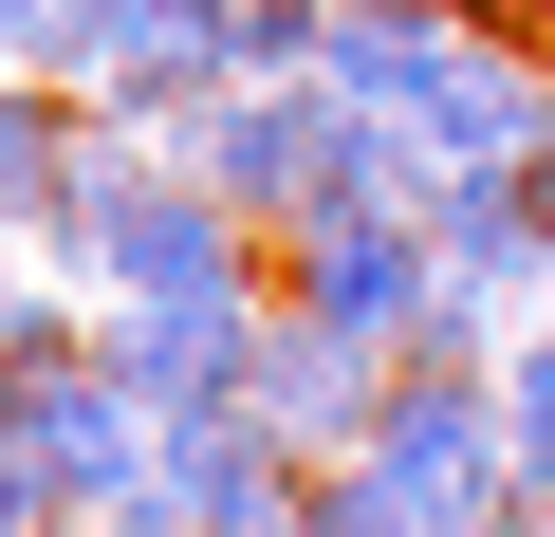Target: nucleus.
<instances>
[{
	"instance_id": "7ed1b4c3",
	"label": "nucleus",
	"mask_w": 555,
	"mask_h": 537,
	"mask_svg": "<svg viewBox=\"0 0 555 537\" xmlns=\"http://www.w3.org/2000/svg\"><path fill=\"white\" fill-rule=\"evenodd\" d=\"M185 167H204L259 241H297V222H315V167H334V93H315V75H222V93L185 112Z\"/></svg>"
},
{
	"instance_id": "6e6552de",
	"label": "nucleus",
	"mask_w": 555,
	"mask_h": 537,
	"mask_svg": "<svg viewBox=\"0 0 555 537\" xmlns=\"http://www.w3.org/2000/svg\"><path fill=\"white\" fill-rule=\"evenodd\" d=\"M297 537H426V519H408V482L371 445H334V463H297Z\"/></svg>"
},
{
	"instance_id": "423d86ee",
	"label": "nucleus",
	"mask_w": 555,
	"mask_h": 537,
	"mask_svg": "<svg viewBox=\"0 0 555 537\" xmlns=\"http://www.w3.org/2000/svg\"><path fill=\"white\" fill-rule=\"evenodd\" d=\"M444 56H463V0H315V93L334 112H426L444 93Z\"/></svg>"
},
{
	"instance_id": "f8f14e48",
	"label": "nucleus",
	"mask_w": 555,
	"mask_h": 537,
	"mask_svg": "<svg viewBox=\"0 0 555 537\" xmlns=\"http://www.w3.org/2000/svg\"><path fill=\"white\" fill-rule=\"evenodd\" d=\"M463 20H500V38H537V20H555V0H463Z\"/></svg>"
},
{
	"instance_id": "20e7f679",
	"label": "nucleus",
	"mask_w": 555,
	"mask_h": 537,
	"mask_svg": "<svg viewBox=\"0 0 555 537\" xmlns=\"http://www.w3.org/2000/svg\"><path fill=\"white\" fill-rule=\"evenodd\" d=\"M426 279H444V241H426V222H371V204H334V222L278 241V297H315V316H334V334H371V353H408V334H426Z\"/></svg>"
},
{
	"instance_id": "9d476101",
	"label": "nucleus",
	"mask_w": 555,
	"mask_h": 537,
	"mask_svg": "<svg viewBox=\"0 0 555 537\" xmlns=\"http://www.w3.org/2000/svg\"><path fill=\"white\" fill-rule=\"evenodd\" d=\"M112 0H0V75H93Z\"/></svg>"
},
{
	"instance_id": "f257e3e1",
	"label": "nucleus",
	"mask_w": 555,
	"mask_h": 537,
	"mask_svg": "<svg viewBox=\"0 0 555 537\" xmlns=\"http://www.w3.org/2000/svg\"><path fill=\"white\" fill-rule=\"evenodd\" d=\"M371 463L408 482V519L426 537H481V519H518V426H500V371H389L371 389Z\"/></svg>"
},
{
	"instance_id": "0eeeda50",
	"label": "nucleus",
	"mask_w": 555,
	"mask_h": 537,
	"mask_svg": "<svg viewBox=\"0 0 555 537\" xmlns=\"http://www.w3.org/2000/svg\"><path fill=\"white\" fill-rule=\"evenodd\" d=\"M93 353H112L149 408H241V389H259V297H241V316H167V297H112V316H93Z\"/></svg>"
},
{
	"instance_id": "39448f33",
	"label": "nucleus",
	"mask_w": 555,
	"mask_h": 537,
	"mask_svg": "<svg viewBox=\"0 0 555 537\" xmlns=\"http://www.w3.org/2000/svg\"><path fill=\"white\" fill-rule=\"evenodd\" d=\"M389 371H408V353L334 334L315 297H259V389H241V408L297 445V463H334V445H371V389H389Z\"/></svg>"
},
{
	"instance_id": "1a4fd4ad",
	"label": "nucleus",
	"mask_w": 555,
	"mask_h": 537,
	"mask_svg": "<svg viewBox=\"0 0 555 537\" xmlns=\"http://www.w3.org/2000/svg\"><path fill=\"white\" fill-rule=\"evenodd\" d=\"M500 426H518V482H555V316L500 334Z\"/></svg>"
},
{
	"instance_id": "f03ea898",
	"label": "nucleus",
	"mask_w": 555,
	"mask_h": 537,
	"mask_svg": "<svg viewBox=\"0 0 555 537\" xmlns=\"http://www.w3.org/2000/svg\"><path fill=\"white\" fill-rule=\"evenodd\" d=\"M93 537H297V445H278L259 408H167L149 482H130Z\"/></svg>"
},
{
	"instance_id": "ddd939ff",
	"label": "nucleus",
	"mask_w": 555,
	"mask_h": 537,
	"mask_svg": "<svg viewBox=\"0 0 555 537\" xmlns=\"http://www.w3.org/2000/svg\"><path fill=\"white\" fill-rule=\"evenodd\" d=\"M481 537H518V519H481Z\"/></svg>"
},
{
	"instance_id": "9b49d317",
	"label": "nucleus",
	"mask_w": 555,
	"mask_h": 537,
	"mask_svg": "<svg viewBox=\"0 0 555 537\" xmlns=\"http://www.w3.org/2000/svg\"><path fill=\"white\" fill-rule=\"evenodd\" d=\"M38 297H56V279H38V241H20V222H0V334H20Z\"/></svg>"
}]
</instances>
